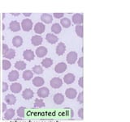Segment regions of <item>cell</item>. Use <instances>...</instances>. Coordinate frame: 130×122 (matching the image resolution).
I'll list each match as a JSON object with an SVG mask.
<instances>
[{"label":"cell","instance_id":"cell-1","mask_svg":"<svg viewBox=\"0 0 130 122\" xmlns=\"http://www.w3.org/2000/svg\"><path fill=\"white\" fill-rule=\"evenodd\" d=\"M32 21L30 19H24L21 21V23H20V26H21V29H23V31L24 32H29L32 30Z\"/></svg>","mask_w":130,"mask_h":122},{"label":"cell","instance_id":"cell-2","mask_svg":"<svg viewBox=\"0 0 130 122\" xmlns=\"http://www.w3.org/2000/svg\"><path fill=\"white\" fill-rule=\"evenodd\" d=\"M77 59H78V54H77V53L75 51L69 52L67 55V58H66L67 62L71 65L76 63L77 62Z\"/></svg>","mask_w":130,"mask_h":122},{"label":"cell","instance_id":"cell-3","mask_svg":"<svg viewBox=\"0 0 130 122\" xmlns=\"http://www.w3.org/2000/svg\"><path fill=\"white\" fill-rule=\"evenodd\" d=\"M50 85L52 88L54 89H59L62 87L63 85V80L61 79L59 77H55V78H52L50 80Z\"/></svg>","mask_w":130,"mask_h":122},{"label":"cell","instance_id":"cell-4","mask_svg":"<svg viewBox=\"0 0 130 122\" xmlns=\"http://www.w3.org/2000/svg\"><path fill=\"white\" fill-rule=\"evenodd\" d=\"M37 95H38V96L40 99L46 98V97H48L49 95H50V91H49V89L47 87H42L37 91Z\"/></svg>","mask_w":130,"mask_h":122},{"label":"cell","instance_id":"cell-5","mask_svg":"<svg viewBox=\"0 0 130 122\" xmlns=\"http://www.w3.org/2000/svg\"><path fill=\"white\" fill-rule=\"evenodd\" d=\"M77 95H78V93H77V91L75 88L69 87L65 91V96L69 100H74Z\"/></svg>","mask_w":130,"mask_h":122},{"label":"cell","instance_id":"cell-6","mask_svg":"<svg viewBox=\"0 0 130 122\" xmlns=\"http://www.w3.org/2000/svg\"><path fill=\"white\" fill-rule=\"evenodd\" d=\"M23 58L25 61L31 62L32 60L34 59L35 54H34V52L31 50H25L23 52Z\"/></svg>","mask_w":130,"mask_h":122},{"label":"cell","instance_id":"cell-7","mask_svg":"<svg viewBox=\"0 0 130 122\" xmlns=\"http://www.w3.org/2000/svg\"><path fill=\"white\" fill-rule=\"evenodd\" d=\"M47 53H48L47 48H46L45 46H39L38 48H37V50L35 51V55L38 58H44L47 54Z\"/></svg>","mask_w":130,"mask_h":122},{"label":"cell","instance_id":"cell-8","mask_svg":"<svg viewBox=\"0 0 130 122\" xmlns=\"http://www.w3.org/2000/svg\"><path fill=\"white\" fill-rule=\"evenodd\" d=\"M83 14L81 13H76L72 15V23H75L76 25H81L83 23Z\"/></svg>","mask_w":130,"mask_h":122},{"label":"cell","instance_id":"cell-9","mask_svg":"<svg viewBox=\"0 0 130 122\" xmlns=\"http://www.w3.org/2000/svg\"><path fill=\"white\" fill-rule=\"evenodd\" d=\"M10 90L11 91V93L13 94H18L20 91H22V85L19 83H12L11 85L9 87Z\"/></svg>","mask_w":130,"mask_h":122},{"label":"cell","instance_id":"cell-10","mask_svg":"<svg viewBox=\"0 0 130 122\" xmlns=\"http://www.w3.org/2000/svg\"><path fill=\"white\" fill-rule=\"evenodd\" d=\"M34 32H36L37 34H42L43 32L46 30V26H45V24L42 22H38L37 23L34 27Z\"/></svg>","mask_w":130,"mask_h":122},{"label":"cell","instance_id":"cell-11","mask_svg":"<svg viewBox=\"0 0 130 122\" xmlns=\"http://www.w3.org/2000/svg\"><path fill=\"white\" fill-rule=\"evenodd\" d=\"M68 69V66L65 62H59L55 66V71L57 74H62V73L65 72Z\"/></svg>","mask_w":130,"mask_h":122},{"label":"cell","instance_id":"cell-12","mask_svg":"<svg viewBox=\"0 0 130 122\" xmlns=\"http://www.w3.org/2000/svg\"><path fill=\"white\" fill-rule=\"evenodd\" d=\"M32 85H34V87H42L44 83H45V80L43 78L40 76H37V77H34V79L32 80Z\"/></svg>","mask_w":130,"mask_h":122},{"label":"cell","instance_id":"cell-13","mask_svg":"<svg viewBox=\"0 0 130 122\" xmlns=\"http://www.w3.org/2000/svg\"><path fill=\"white\" fill-rule=\"evenodd\" d=\"M42 41H43V39L42 36L39 35H34L31 37V43L32 45H34V46L39 47L41 44H42Z\"/></svg>","mask_w":130,"mask_h":122},{"label":"cell","instance_id":"cell-14","mask_svg":"<svg viewBox=\"0 0 130 122\" xmlns=\"http://www.w3.org/2000/svg\"><path fill=\"white\" fill-rule=\"evenodd\" d=\"M65 100V97L61 93H56V94L53 97V101L57 105H61Z\"/></svg>","mask_w":130,"mask_h":122},{"label":"cell","instance_id":"cell-15","mask_svg":"<svg viewBox=\"0 0 130 122\" xmlns=\"http://www.w3.org/2000/svg\"><path fill=\"white\" fill-rule=\"evenodd\" d=\"M34 91H32V89H30V88L24 89L22 92V97L25 100H31L32 97H34Z\"/></svg>","mask_w":130,"mask_h":122},{"label":"cell","instance_id":"cell-16","mask_svg":"<svg viewBox=\"0 0 130 122\" xmlns=\"http://www.w3.org/2000/svg\"><path fill=\"white\" fill-rule=\"evenodd\" d=\"M9 28L11 32H16L21 29V26H20V23L18 21H16V20H12L9 24Z\"/></svg>","mask_w":130,"mask_h":122},{"label":"cell","instance_id":"cell-17","mask_svg":"<svg viewBox=\"0 0 130 122\" xmlns=\"http://www.w3.org/2000/svg\"><path fill=\"white\" fill-rule=\"evenodd\" d=\"M41 20H42V23H43L44 24H49L53 22V16L51 14L48 13H43L42 15H41Z\"/></svg>","mask_w":130,"mask_h":122},{"label":"cell","instance_id":"cell-18","mask_svg":"<svg viewBox=\"0 0 130 122\" xmlns=\"http://www.w3.org/2000/svg\"><path fill=\"white\" fill-rule=\"evenodd\" d=\"M5 103L8 105H13L16 103V97L14 94H7L4 97Z\"/></svg>","mask_w":130,"mask_h":122},{"label":"cell","instance_id":"cell-19","mask_svg":"<svg viewBox=\"0 0 130 122\" xmlns=\"http://www.w3.org/2000/svg\"><path fill=\"white\" fill-rule=\"evenodd\" d=\"M15 115V111L13 108H7V110L4 112L3 115V119L5 120H11Z\"/></svg>","mask_w":130,"mask_h":122},{"label":"cell","instance_id":"cell-20","mask_svg":"<svg viewBox=\"0 0 130 122\" xmlns=\"http://www.w3.org/2000/svg\"><path fill=\"white\" fill-rule=\"evenodd\" d=\"M19 76H20V74H19L18 70H13L8 74V80L11 83H15L16 80H18Z\"/></svg>","mask_w":130,"mask_h":122},{"label":"cell","instance_id":"cell-21","mask_svg":"<svg viewBox=\"0 0 130 122\" xmlns=\"http://www.w3.org/2000/svg\"><path fill=\"white\" fill-rule=\"evenodd\" d=\"M65 51H66V45H65V44L63 42H59L56 46V54L58 56H61L64 54Z\"/></svg>","mask_w":130,"mask_h":122},{"label":"cell","instance_id":"cell-22","mask_svg":"<svg viewBox=\"0 0 130 122\" xmlns=\"http://www.w3.org/2000/svg\"><path fill=\"white\" fill-rule=\"evenodd\" d=\"M63 82L66 84H72L75 82V75L72 74V73H68L66 74L63 77Z\"/></svg>","mask_w":130,"mask_h":122},{"label":"cell","instance_id":"cell-23","mask_svg":"<svg viewBox=\"0 0 130 122\" xmlns=\"http://www.w3.org/2000/svg\"><path fill=\"white\" fill-rule=\"evenodd\" d=\"M46 40L49 43L52 44H56L57 42L59 41L58 36H57L56 35H55V34H53V33H47L46 36Z\"/></svg>","mask_w":130,"mask_h":122},{"label":"cell","instance_id":"cell-24","mask_svg":"<svg viewBox=\"0 0 130 122\" xmlns=\"http://www.w3.org/2000/svg\"><path fill=\"white\" fill-rule=\"evenodd\" d=\"M12 44L15 48H18L22 45L23 44V38L20 36H15L12 38Z\"/></svg>","mask_w":130,"mask_h":122},{"label":"cell","instance_id":"cell-25","mask_svg":"<svg viewBox=\"0 0 130 122\" xmlns=\"http://www.w3.org/2000/svg\"><path fill=\"white\" fill-rule=\"evenodd\" d=\"M34 72L32 70H24L23 74H22V77H23V79L24 81H29L31 79H34Z\"/></svg>","mask_w":130,"mask_h":122},{"label":"cell","instance_id":"cell-26","mask_svg":"<svg viewBox=\"0 0 130 122\" xmlns=\"http://www.w3.org/2000/svg\"><path fill=\"white\" fill-rule=\"evenodd\" d=\"M51 33L53 34H59L62 31V27H61L60 23H55L54 24H52V26L51 28Z\"/></svg>","mask_w":130,"mask_h":122},{"label":"cell","instance_id":"cell-27","mask_svg":"<svg viewBox=\"0 0 130 122\" xmlns=\"http://www.w3.org/2000/svg\"><path fill=\"white\" fill-rule=\"evenodd\" d=\"M14 66L16 69V70H24L26 68V63L24 61H17L15 63Z\"/></svg>","mask_w":130,"mask_h":122},{"label":"cell","instance_id":"cell-28","mask_svg":"<svg viewBox=\"0 0 130 122\" xmlns=\"http://www.w3.org/2000/svg\"><path fill=\"white\" fill-rule=\"evenodd\" d=\"M71 24H72V21H71V19H68V18L63 17V18L61 19V20H60V25H61V27L68 28H69V27L71 26Z\"/></svg>","mask_w":130,"mask_h":122},{"label":"cell","instance_id":"cell-29","mask_svg":"<svg viewBox=\"0 0 130 122\" xmlns=\"http://www.w3.org/2000/svg\"><path fill=\"white\" fill-rule=\"evenodd\" d=\"M53 60L50 58H46L42 61V66L45 68H49L53 65Z\"/></svg>","mask_w":130,"mask_h":122},{"label":"cell","instance_id":"cell-30","mask_svg":"<svg viewBox=\"0 0 130 122\" xmlns=\"http://www.w3.org/2000/svg\"><path fill=\"white\" fill-rule=\"evenodd\" d=\"M15 50L14 48H9V50H8V52L6 54V55L3 57H4V58L7 60H11V59H13L15 58Z\"/></svg>","mask_w":130,"mask_h":122},{"label":"cell","instance_id":"cell-31","mask_svg":"<svg viewBox=\"0 0 130 122\" xmlns=\"http://www.w3.org/2000/svg\"><path fill=\"white\" fill-rule=\"evenodd\" d=\"M34 106L37 108H44L46 106L45 104V102L43 101V100L42 99H36L34 101Z\"/></svg>","mask_w":130,"mask_h":122},{"label":"cell","instance_id":"cell-32","mask_svg":"<svg viewBox=\"0 0 130 122\" xmlns=\"http://www.w3.org/2000/svg\"><path fill=\"white\" fill-rule=\"evenodd\" d=\"M32 72H34V74H36V75H42L43 73V68L39 66V65H36L34 67H32Z\"/></svg>","mask_w":130,"mask_h":122},{"label":"cell","instance_id":"cell-33","mask_svg":"<svg viewBox=\"0 0 130 122\" xmlns=\"http://www.w3.org/2000/svg\"><path fill=\"white\" fill-rule=\"evenodd\" d=\"M2 66L3 70H7L11 67V63L10 62V61H8L7 59H3L2 62Z\"/></svg>","mask_w":130,"mask_h":122},{"label":"cell","instance_id":"cell-34","mask_svg":"<svg viewBox=\"0 0 130 122\" xmlns=\"http://www.w3.org/2000/svg\"><path fill=\"white\" fill-rule=\"evenodd\" d=\"M75 32H76V34L80 38L83 37V26L82 25H76Z\"/></svg>","mask_w":130,"mask_h":122},{"label":"cell","instance_id":"cell-35","mask_svg":"<svg viewBox=\"0 0 130 122\" xmlns=\"http://www.w3.org/2000/svg\"><path fill=\"white\" fill-rule=\"evenodd\" d=\"M15 112H16V114H17V116H19V118H23V117H24V115H25V113H24L25 112V108L23 106L20 107Z\"/></svg>","mask_w":130,"mask_h":122},{"label":"cell","instance_id":"cell-36","mask_svg":"<svg viewBox=\"0 0 130 122\" xmlns=\"http://www.w3.org/2000/svg\"><path fill=\"white\" fill-rule=\"evenodd\" d=\"M83 93H84L83 91H81L76 96L77 102H78L79 104H82L84 103V94H83Z\"/></svg>","mask_w":130,"mask_h":122},{"label":"cell","instance_id":"cell-37","mask_svg":"<svg viewBox=\"0 0 130 122\" xmlns=\"http://www.w3.org/2000/svg\"><path fill=\"white\" fill-rule=\"evenodd\" d=\"M8 50H9V47H8V45L7 44H2V52H3V55L5 56L6 54L8 52Z\"/></svg>","mask_w":130,"mask_h":122},{"label":"cell","instance_id":"cell-38","mask_svg":"<svg viewBox=\"0 0 130 122\" xmlns=\"http://www.w3.org/2000/svg\"><path fill=\"white\" fill-rule=\"evenodd\" d=\"M83 62H84V58L83 57H80V58H78V61H77V65H78V66L80 67V68H83Z\"/></svg>","mask_w":130,"mask_h":122},{"label":"cell","instance_id":"cell-39","mask_svg":"<svg viewBox=\"0 0 130 122\" xmlns=\"http://www.w3.org/2000/svg\"><path fill=\"white\" fill-rule=\"evenodd\" d=\"M8 89H9V86H8V84H7L6 82H3V89H2L3 92H6V91H7Z\"/></svg>","mask_w":130,"mask_h":122},{"label":"cell","instance_id":"cell-40","mask_svg":"<svg viewBox=\"0 0 130 122\" xmlns=\"http://www.w3.org/2000/svg\"><path fill=\"white\" fill-rule=\"evenodd\" d=\"M63 15H64L63 13H54L52 16L56 19H62L63 18Z\"/></svg>","mask_w":130,"mask_h":122},{"label":"cell","instance_id":"cell-41","mask_svg":"<svg viewBox=\"0 0 130 122\" xmlns=\"http://www.w3.org/2000/svg\"><path fill=\"white\" fill-rule=\"evenodd\" d=\"M83 112H84V109L83 108H80L78 112H77V115H78V116L80 117V119H83L84 118V116H83Z\"/></svg>","mask_w":130,"mask_h":122},{"label":"cell","instance_id":"cell-42","mask_svg":"<svg viewBox=\"0 0 130 122\" xmlns=\"http://www.w3.org/2000/svg\"><path fill=\"white\" fill-rule=\"evenodd\" d=\"M2 112H5L7 110V104L5 103V102H3V104H2Z\"/></svg>","mask_w":130,"mask_h":122},{"label":"cell","instance_id":"cell-43","mask_svg":"<svg viewBox=\"0 0 130 122\" xmlns=\"http://www.w3.org/2000/svg\"><path fill=\"white\" fill-rule=\"evenodd\" d=\"M83 77H80V78L78 80V85H79V87H80L81 88H83L84 87V85H83Z\"/></svg>","mask_w":130,"mask_h":122},{"label":"cell","instance_id":"cell-44","mask_svg":"<svg viewBox=\"0 0 130 122\" xmlns=\"http://www.w3.org/2000/svg\"><path fill=\"white\" fill-rule=\"evenodd\" d=\"M23 15L25 16V17H29V16L32 15L31 13H23Z\"/></svg>","mask_w":130,"mask_h":122},{"label":"cell","instance_id":"cell-45","mask_svg":"<svg viewBox=\"0 0 130 122\" xmlns=\"http://www.w3.org/2000/svg\"><path fill=\"white\" fill-rule=\"evenodd\" d=\"M11 15H14V16H17V15H20V13H11Z\"/></svg>","mask_w":130,"mask_h":122},{"label":"cell","instance_id":"cell-46","mask_svg":"<svg viewBox=\"0 0 130 122\" xmlns=\"http://www.w3.org/2000/svg\"><path fill=\"white\" fill-rule=\"evenodd\" d=\"M2 29H3V30L5 29V25H4V23L2 24Z\"/></svg>","mask_w":130,"mask_h":122},{"label":"cell","instance_id":"cell-47","mask_svg":"<svg viewBox=\"0 0 130 122\" xmlns=\"http://www.w3.org/2000/svg\"><path fill=\"white\" fill-rule=\"evenodd\" d=\"M5 15H6V14H5V13H3V19L5 18Z\"/></svg>","mask_w":130,"mask_h":122},{"label":"cell","instance_id":"cell-48","mask_svg":"<svg viewBox=\"0 0 130 122\" xmlns=\"http://www.w3.org/2000/svg\"><path fill=\"white\" fill-rule=\"evenodd\" d=\"M0 80H1V68H0Z\"/></svg>","mask_w":130,"mask_h":122},{"label":"cell","instance_id":"cell-49","mask_svg":"<svg viewBox=\"0 0 130 122\" xmlns=\"http://www.w3.org/2000/svg\"><path fill=\"white\" fill-rule=\"evenodd\" d=\"M0 47H1V44H0Z\"/></svg>","mask_w":130,"mask_h":122},{"label":"cell","instance_id":"cell-50","mask_svg":"<svg viewBox=\"0 0 130 122\" xmlns=\"http://www.w3.org/2000/svg\"><path fill=\"white\" fill-rule=\"evenodd\" d=\"M0 111H1V109H0Z\"/></svg>","mask_w":130,"mask_h":122}]
</instances>
